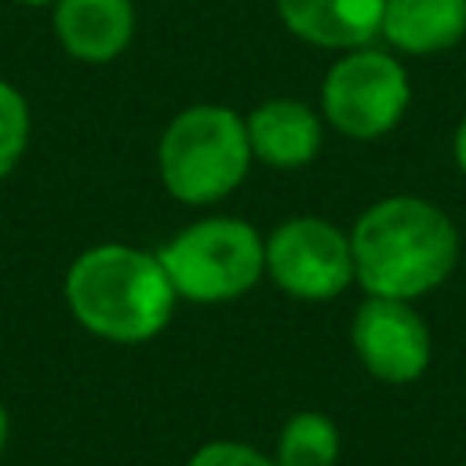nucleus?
Here are the masks:
<instances>
[{"instance_id": "nucleus-1", "label": "nucleus", "mask_w": 466, "mask_h": 466, "mask_svg": "<svg viewBox=\"0 0 466 466\" xmlns=\"http://www.w3.org/2000/svg\"><path fill=\"white\" fill-rule=\"evenodd\" d=\"M353 280L368 295L415 302L459 262V229L433 200L397 193L375 200L350 229Z\"/></svg>"}, {"instance_id": "nucleus-2", "label": "nucleus", "mask_w": 466, "mask_h": 466, "mask_svg": "<svg viewBox=\"0 0 466 466\" xmlns=\"http://www.w3.org/2000/svg\"><path fill=\"white\" fill-rule=\"evenodd\" d=\"M175 299L157 251L149 255L131 244L87 248L66 273L73 317L109 342H146L160 335L175 313Z\"/></svg>"}, {"instance_id": "nucleus-3", "label": "nucleus", "mask_w": 466, "mask_h": 466, "mask_svg": "<svg viewBox=\"0 0 466 466\" xmlns=\"http://www.w3.org/2000/svg\"><path fill=\"white\" fill-rule=\"evenodd\" d=\"M160 182L182 204H211L233 193L251 157L248 124L226 106H189L160 135Z\"/></svg>"}, {"instance_id": "nucleus-4", "label": "nucleus", "mask_w": 466, "mask_h": 466, "mask_svg": "<svg viewBox=\"0 0 466 466\" xmlns=\"http://www.w3.org/2000/svg\"><path fill=\"white\" fill-rule=\"evenodd\" d=\"M171 288L189 302H226L266 273V240L244 218H200L157 251Z\"/></svg>"}, {"instance_id": "nucleus-5", "label": "nucleus", "mask_w": 466, "mask_h": 466, "mask_svg": "<svg viewBox=\"0 0 466 466\" xmlns=\"http://www.w3.org/2000/svg\"><path fill=\"white\" fill-rule=\"evenodd\" d=\"M411 102V84L404 66L379 47H353L328 69L320 84L324 120L357 142L382 138L393 131Z\"/></svg>"}, {"instance_id": "nucleus-6", "label": "nucleus", "mask_w": 466, "mask_h": 466, "mask_svg": "<svg viewBox=\"0 0 466 466\" xmlns=\"http://www.w3.org/2000/svg\"><path fill=\"white\" fill-rule=\"evenodd\" d=\"M266 273L280 291L295 299H335L353 280L350 237L317 215L288 218L266 237Z\"/></svg>"}, {"instance_id": "nucleus-7", "label": "nucleus", "mask_w": 466, "mask_h": 466, "mask_svg": "<svg viewBox=\"0 0 466 466\" xmlns=\"http://www.w3.org/2000/svg\"><path fill=\"white\" fill-rule=\"evenodd\" d=\"M350 342L364 371L390 386L415 382L430 368V328L404 299L368 295L353 313Z\"/></svg>"}, {"instance_id": "nucleus-8", "label": "nucleus", "mask_w": 466, "mask_h": 466, "mask_svg": "<svg viewBox=\"0 0 466 466\" xmlns=\"http://www.w3.org/2000/svg\"><path fill=\"white\" fill-rule=\"evenodd\" d=\"M244 124H248L251 157L277 171L306 167L324 142L320 116L299 98H269L258 109H251Z\"/></svg>"}, {"instance_id": "nucleus-9", "label": "nucleus", "mask_w": 466, "mask_h": 466, "mask_svg": "<svg viewBox=\"0 0 466 466\" xmlns=\"http://www.w3.org/2000/svg\"><path fill=\"white\" fill-rule=\"evenodd\" d=\"M382 7L386 0H277L280 22L328 51L368 47L382 33Z\"/></svg>"}, {"instance_id": "nucleus-10", "label": "nucleus", "mask_w": 466, "mask_h": 466, "mask_svg": "<svg viewBox=\"0 0 466 466\" xmlns=\"http://www.w3.org/2000/svg\"><path fill=\"white\" fill-rule=\"evenodd\" d=\"M55 33L73 58L109 62L131 44V0H55Z\"/></svg>"}, {"instance_id": "nucleus-11", "label": "nucleus", "mask_w": 466, "mask_h": 466, "mask_svg": "<svg viewBox=\"0 0 466 466\" xmlns=\"http://www.w3.org/2000/svg\"><path fill=\"white\" fill-rule=\"evenodd\" d=\"M379 36L404 55L451 51L466 36V0H386Z\"/></svg>"}, {"instance_id": "nucleus-12", "label": "nucleus", "mask_w": 466, "mask_h": 466, "mask_svg": "<svg viewBox=\"0 0 466 466\" xmlns=\"http://www.w3.org/2000/svg\"><path fill=\"white\" fill-rule=\"evenodd\" d=\"M277 466H335L339 430L324 411H295L277 437Z\"/></svg>"}, {"instance_id": "nucleus-13", "label": "nucleus", "mask_w": 466, "mask_h": 466, "mask_svg": "<svg viewBox=\"0 0 466 466\" xmlns=\"http://www.w3.org/2000/svg\"><path fill=\"white\" fill-rule=\"evenodd\" d=\"M29 146V102L7 80H0V178L22 160Z\"/></svg>"}, {"instance_id": "nucleus-14", "label": "nucleus", "mask_w": 466, "mask_h": 466, "mask_svg": "<svg viewBox=\"0 0 466 466\" xmlns=\"http://www.w3.org/2000/svg\"><path fill=\"white\" fill-rule=\"evenodd\" d=\"M189 466H277V459L240 441H208L193 451Z\"/></svg>"}, {"instance_id": "nucleus-15", "label": "nucleus", "mask_w": 466, "mask_h": 466, "mask_svg": "<svg viewBox=\"0 0 466 466\" xmlns=\"http://www.w3.org/2000/svg\"><path fill=\"white\" fill-rule=\"evenodd\" d=\"M451 157H455L459 171L466 175V116L459 120V127H455V135H451Z\"/></svg>"}, {"instance_id": "nucleus-16", "label": "nucleus", "mask_w": 466, "mask_h": 466, "mask_svg": "<svg viewBox=\"0 0 466 466\" xmlns=\"http://www.w3.org/2000/svg\"><path fill=\"white\" fill-rule=\"evenodd\" d=\"M4 444H7V411L0 404V451H4Z\"/></svg>"}, {"instance_id": "nucleus-17", "label": "nucleus", "mask_w": 466, "mask_h": 466, "mask_svg": "<svg viewBox=\"0 0 466 466\" xmlns=\"http://www.w3.org/2000/svg\"><path fill=\"white\" fill-rule=\"evenodd\" d=\"M18 4H33V7H44V4H55V0H18Z\"/></svg>"}]
</instances>
